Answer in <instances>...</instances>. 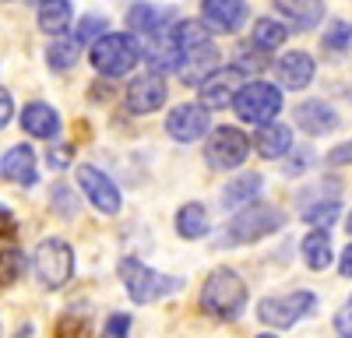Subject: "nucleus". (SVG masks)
<instances>
[{"label":"nucleus","mask_w":352,"mask_h":338,"mask_svg":"<svg viewBox=\"0 0 352 338\" xmlns=\"http://www.w3.org/2000/svg\"><path fill=\"white\" fill-rule=\"evenodd\" d=\"M247 306V282L232 271V268H215L201 286V310L208 317L232 321L240 317Z\"/></svg>","instance_id":"1"},{"label":"nucleus","mask_w":352,"mask_h":338,"mask_svg":"<svg viewBox=\"0 0 352 338\" xmlns=\"http://www.w3.org/2000/svg\"><path fill=\"white\" fill-rule=\"evenodd\" d=\"M141 56H144V49L131 32H109L92 46L88 60H92V67L99 74H106V78H124V74L134 71V64L141 60Z\"/></svg>","instance_id":"2"},{"label":"nucleus","mask_w":352,"mask_h":338,"mask_svg":"<svg viewBox=\"0 0 352 338\" xmlns=\"http://www.w3.org/2000/svg\"><path fill=\"white\" fill-rule=\"evenodd\" d=\"M232 109L243 124H275V117L282 113V89L272 81H247L240 95L232 99Z\"/></svg>","instance_id":"3"},{"label":"nucleus","mask_w":352,"mask_h":338,"mask_svg":"<svg viewBox=\"0 0 352 338\" xmlns=\"http://www.w3.org/2000/svg\"><path fill=\"white\" fill-rule=\"evenodd\" d=\"M285 215L275 208V205H247L240 208L236 215L229 218V229H226V243H257L264 236H272L275 229H282Z\"/></svg>","instance_id":"4"},{"label":"nucleus","mask_w":352,"mask_h":338,"mask_svg":"<svg viewBox=\"0 0 352 338\" xmlns=\"http://www.w3.org/2000/svg\"><path fill=\"white\" fill-rule=\"evenodd\" d=\"M116 271H120V282H124V289H127V296L134 303H155L159 296L176 293L184 286L180 278H166V275L152 271L148 264H141L138 258H124Z\"/></svg>","instance_id":"5"},{"label":"nucleus","mask_w":352,"mask_h":338,"mask_svg":"<svg viewBox=\"0 0 352 338\" xmlns=\"http://www.w3.org/2000/svg\"><path fill=\"white\" fill-rule=\"evenodd\" d=\"M32 264H36V275H39V282L46 289H64L71 282V275H74V250H71L67 240H56V236L43 240L36 247Z\"/></svg>","instance_id":"6"},{"label":"nucleus","mask_w":352,"mask_h":338,"mask_svg":"<svg viewBox=\"0 0 352 338\" xmlns=\"http://www.w3.org/2000/svg\"><path fill=\"white\" fill-rule=\"evenodd\" d=\"M314 306H317V296L300 289V293H289V296H268V300H261L257 303V317H261V324H268L275 331H285V328H292L296 321H303Z\"/></svg>","instance_id":"7"},{"label":"nucleus","mask_w":352,"mask_h":338,"mask_svg":"<svg viewBox=\"0 0 352 338\" xmlns=\"http://www.w3.org/2000/svg\"><path fill=\"white\" fill-rule=\"evenodd\" d=\"M247 152H250V141L236 127H215L204 141V162L212 169H236L247 162Z\"/></svg>","instance_id":"8"},{"label":"nucleus","mask_w":352,"mask_h":338,"mask_svg":"<svg viewBox=\"0 0 352 338\" xmlns=\"http://www.w3.org/2000/svg\"><path fill=\"white\" fill-rule=\"evenodd\" d=\"M166 131L176 141H197L204 134H212L208 106H201V102H180V106H173L169 117H166Z\"/></svg>","instance_id":"9"},{"label":"nucleus","mask_w":352,"mask_h":338,"mask_svg":"<svg viewBox=\"0 0 352 338\" xmlns=\"http://www.w3.org/2000/svg\"><path fill=\"white\" fill-rule=\"evenodd\" d=\"M243 84H247V74H243L236 64L219 67L208 81L201 84V106H208V109H226V106H232V99L240 95Z\"/></svg>","instance_id":"10"},{"label":"nucleus","mask_w":352,"mask_h":338,"mask_svg":"<svg viewBox=\"0 0 352 338\" xmlns=\"http://www.w3.org/2000/svg\"><path fill=\"white\" fill-rule=\"evenodd\" d=\"M78 187L85 190V197L96 205V212L102 215H116L120 212V190L116 183L96 166H78Z\"/></svg>","instance_id":"11"},{"label":"nucleus","mask_w":352,"mask_h":338,"mask_svg":"<svg viewBox=\"0 0 352 338\" xmlns=\"http://www.w3.org/2000/svg\"><path fill=\"white\" fill-rule=\"evenodd\" d=\"M201 21L219 36L240 32L247 21V0H201Z\"/></svg>","instance_id":"12"},{"label":"nucleus","mask_w":352,"mask_h":338,"mask_svg":"<svg viewBox=\"0 0 352 338\" xmlns=\"http://www.w3.org/2000/svg\"><path fill=\"white\" fill-rule=\"evenodd\" d=\"M314 74H317V64H314V56L303 53V49H289L285 56H278V64H275V81H278V89L303 92L307 84L314 81Z\"/></svg>","instance_id":"13"},{"label":"nucleus","mask_w":352,"mask_h":338,"mask_svg":"<svg viewBox=\"0 0 352 338\" xmlns=\"http://www.w3.org/2000/svg\"><path fill=\"white\" fill-rule=\"evenodd\" d=\"M166 81H162V74H155V71H148V74H141V78H134L131 84H127V109L131 113H155L162 102H166Z\"/></svg>","instance_id":"14"},{"label":"nucleus","mask_w":352,"mask_h":338,"mask_svg":"<svg viewBox=\"0 0 352 338\" xmlns=\"http://www.w3.org/2000/svg\"><path fill=\"white\" fill-rule=\"evenodd\" d=\"M215 71H219V49H215L212 43L187 49L184 60H180V67H176V74H180L184 84H204Z\"/></svg>","instance_id":"15"},{"label":"nucleus","mask_w":352,"mask_h":338,"mask_svg":"<svg viewBox=\"0 0 352 338\" xmlns=\"http://www.w3.org/2000/svg\"><path fill=\"white\" fill-rule=\"evenodd\" d=\"M296 124L303 127V134H331L338 127V113L328 106V102H320V99H307L296 106Z\"/></svg>","instance_id":"16"},{"label":"nucleus","mask_w":352,"mask_h":338,"mask_svg":"<svg viewBox=\"0 0 352 338\" xmlns=\"http://www.w3.org/2000/svg\"><path fill=\"white\" fill-rule=\"evenodd\" d=\"M21 127H25V134H32V137L56 141V134H60V117H56V109L50 102H28L21 109Z\"/></svg>","instance_id":"17"},{"label":"nucleus","mask_w":352,"mask_h":338,"mask_svg":"<svg viewBox=\"0 0 352 338\" xmlns=\"http://www.w3.org/2000/svg\"><path fill=\"white\" fill-rule=\"evenodd\" d=\"M0 173L14 187H32L36 183V152L28 145H14L4 155V162H0Z\"/></svg>","instance_id":"18"},{"label":"nucleus","mask_w":352,"mask_h":338,"mask_svg":"<svg viewBox=\"0 0 352 338\" xmlns=\"http://www.w3.org/2000/svg\"><path fill=\"white\" fill-rule=\"evenodd\" d=\"M278 11L292 21L296 32H310L324 21V0H278Z\"/></svg>","instance_id":"19"},{"label":"nucleus","mask_w":352,"mask_h":338,"mask_svg":"<svg viewBox=\"0 0 352 338\" xmlns=\"http://www.w3.org/2000/svg\"><path fill=\"white\" fill-rule=\"evenodd\" d=\"M144 60L152 64V71H155V74H159V71H176V67H180V60H184V49L176 46L173 32L166 28V32L152 36V46L144 49Z\"/></svg>","instance_id":"20"},{"label":"nucleus","mask_w":352,"mask_h":338,"mask_svg":"<svg viewBox=\"0 0 352 338\" xmlns=\"http://www.w3.org/2000/svg\"><path fill=\"white\" fill-rule=\"evenodd\" d=\"M173 18L169 8H159V4H134L127 11V25L131 32H141V36H159L166 32V21Z\"/></svg>","instance_id":"21"},{"label":"nucleus","mask_w":352,"mask_h":338,"mask_svg":"<svg viewBox=\"0 0 352 338\" xmlns=\"http://www.w3.org/2000/svg\"><path fill=\"white\" fill-rule=\"evenodd\" d=\"M254 148L264 155V159H282L289 148H292V131L285 124H264L257 134H254Z\"/></svg>","instance_id":"22"},{"label":"nucleus","mask_w":352,"mask_h":338,"mask_svg":"<svg viewBox=\"0 0 352 338\" xmlns=\"http://www.w3.org/2000/svg\"><path fill=\"white\" fill-rule=\"evenodd\" d=\"M261 187H264L261 173H240L236 180L226 187L222 205H226V208H247V205H254V197L261 194Z\"/></svg>","instance_id":"23"},{"label":"nucleus","mask_w":352,"mask_h":338,"mask_svg":"<svg viewBox=\"0 0 352 338\" xmlns=\"http://www.w3.org/2000/svg\"><path fill=\"white\" fill-rule=\"evenodd\" d=\"M71 0H43L39 4V28L46 36H64L71 28Z\"/></svg>","instance_id":"24"},{"label":"nucleus","mask_w":352,"mask_h":338,"mask_svg":"<svg viewBox=\"0 0 352 338\" xmlns=\"http://www.w3.org/2000/svg\"><path fill=\"white\" fill-rule=\"evenodd\" d=\"M331 233L328 229H314L310 236H303V261L314 271H324L331 264Z\"/></svg>","instance_id":"25"},{"label":"nucleus","mask_w":352,"mask_h":338,"mask_svg":"<svg viewBox=\"0 0 352 338\" xmlns=\"http://www.w3.org/2000/svg\"><path fill=\"white\" fill-rule=\"evenodd\" d=\"M176 233H180L184 240H201L204 233H208V212H204V205L190 201V205H184L180 212H176Z\"/></svg>","instance_id":"26"},{"label":"nucleus","mask_w":352,"mask_h":338,"mask_svg":"<svg viewBox=\"0 0 352 338\" xmlns=\"http://www.w3.org/2000/svg\"><path fill=\"white\" fill-rule=\"evenodd\" d=\"M285 39H289V28H285L282 21H275V18H257V21H254V36H250L254 49L272 53V49H278Z\"/></svg>","instance_id":"27"},{"label":"nucleus","mask_w":352,"mask_h":338,"mask_svg":"<svg viewBox=\"0 0 352 338\" xmlns=\"http://www.w3.org/2000/svg\"><path fill=\"white\" fill-rule=\"evenodd\" d=\"M81 60V43L78 39H64V36H56L46 49V64L53 71H71L74 64Z\"/></svg>","instance_id":"28"},{"label":"nucleus","mask_w":352,"mask_h":338,"mask_svg":"<svg viewBox=\"0 0 352 338\" xmlns=\"http://www.w3.org/2000/svg\"><path fill=\"white\" fill-rule=\"evenodd\" d=\"M169 32H173V39H176V46H180L184 53L187 49H194V46H204V43H212V28L208 25H204V21H176L173 28H169Z\"/></svg>","instance_id":"29"},{"label":"nucleus","mask_w":352,"mask_h":338,"mask_svg":"<svg viewBox=\"0 0 352 338\" xmlns=\"http://www.w3.org/2000/svg\"><path fill=\"white\" fill-rule=\"evenodd\" d=\"M21 268H25L21 250H18L14 243H4V247H0V289H8L11 282L21 275Z\"/></svg>","instance_id":"30"},{"label":"nucleus","mask_w":352,"mask_h":338,"mask_svg":"<svg viewBox=\"0 0 352 338\" xmlns=\"http://www.w3.org/2000/svg\"><path fill=\"white\" fill-rule=\"evenodd\" d=\"M102 36H109V21L106 18H99V14H85L81 21H78V28H74V39L85 46V43H99Z\"/></svg>","instance_id":"31"},{"label":"nucleus","mask_w":352,"mask_h":338,"mask_svg":"<svg viewBox=\"0 0 352 338\" xmlns=\"http://www.w3.org/2000/svg\"><path fill=\"white\" fill-rule=\"evenodd\" d=\"M50 208L60 215V218H74V215H78V194H74L67 183L50 187Z\"/></svg>","instance_id":"32"},{"label":"nucleus","mask_w":352,"mask_h":338,"mask_svg":"<svg viewBox=\"0 0 352 338\" xmlns=\"http://www.w3.org/2000/svg\"><path fill=\"white\" fill-rule=\"evenodd\" d=\"M338 218V201H310L303 205V222H310L314 229H324Z\"/></svg>","instance_id":"33"},{"label":"nucleus","mask_w":352,"mask_h":338,"mask_svg":"<svg viewBox=\"0 0 352 338\" xmlns=\"http://www.w3.org/2000/svg\"><path fill=\"white\" fill-rule=\"evenodd\" d=\"M352 46V25L349 21H331V28L324 32V49H335V53H342V49H349Z\"/></svg>","instance_id":"34"},{"label":"nucleus","mask_w":352,"mask_h":338,"mask_svg":"<svg viewBox=\"0 0 352 338\" xmlns=\"http://www.w3.org/2000/svg\"><path fill=\"white\" fill-rule=\"evenodd\" d=\"M127 335H131V317L127 314H113V317H106L99 338H127Z\"/></svg>","instance_id":"35"},{"label":"nucleus","mask_w":352,"mask_h":338,"mask_svg":"<svg viewBox=\"0 0 352 338\" xmlns=\"http://www.w3.org/2000/svg\"><path fill=\"white\" fill-rule=\"evenodd\" d=\"M71 155H74L71 145H53V148L46 152V162H50L53 169H67V166H71Z\"/></svg>","instance_id":"36"},{"label":"nucleus","mask_w":352,"mask_h":338,"mask_svg":"<svg viewBox=\"0 0 352 338\" xmlns=\"http://www.w3.org/2000/svg\"><path fill=\"white\" fill-rule=\"evenodd\" d=\"M335 331H338L342 338H352V296H349V303L335 314Z\"/></svg>","instance_id":"37"},{"label":"nucleus","mask_w":352,"mask_h":338,"mask_svg":"<svg viewBox=\"0 0 352 338\" xmlns=\"http://www.w3.org/2000/svg\"><path fill=\"white\" fill-rule=\"evenodd\" d=\"M310 159H314V152H310V148H303V152H292V159H289V166H285V173H289V177H300V173H307Z\"/></svg>","instance_id":"38"},{"label":"nucleus","mask_w":352,"mask_h":338,"mask_svg":"<svg viewBox=\"0 0 352 338\" xmlns=\"http://www.w3.org/2000/svg\"><path fill=\"white\" fill-rule=\"evenodd\" d=\"M56 338H85V324L74 321V317H64L56 324Z\"/></svg>","instance_id":"39"},{"label":"nucleus","mask_w":352,"mask_h":338,"mask_svg":"<svg viewBox=\"0 0 352 338\" xmlns=\"http://www.w3.org/2000/svg\"><path fill=\"white\" fill-rule=\"evenodd\" d=\"M328 162H331V166H352V141H342L338 148H331Z\"/></svg>","instance_id":"40"},{"label":"nucleus","mask_w":352,"mask_h":338,"mask_svg":"<svg viewBox=\"0 0 352 338\" xmlns=\"http://www.w3.org/2000/svg\"><path fill=\"white\" fill-rule=\"evenodd\" d=\"M14 117V102H11V92L8 89H0V131H4Z\"/></svg>","instance_id":"41"},{"label":"nucleus","mask_w":352,"mask_h":338,"mask_svg":"<svg viewBox=\"0 0 352 338\" xmlns=\"http://www.w3.org/2000/svg\"><path fill=\"white\" fill-rule=\"evenodd\" d=\"M18 233V222H14V215L0 205V236H14Z\"/></svg>","instance_id":"42"},{"label":"nucleus","mask_w":352,"mask_h":338,"mask_svg":"<svg viewBox=\"0 0 352 338\" xmlns=\"http://www.w3.org/2000/svg\"><path fill=\"white\" fill-rule=\"evenodd\" d=\"M342 275L345 278H352V243L345 247V254H342Z\"/></svg>","instance_id":"43"},{"label":"nucleus","mask_w":352,"mask_h":338,"mask_svg":"<svg viewBox=\"0 0 352 338\" xmlns=\"http://www.w3.org/2000/svg\"><path fill=\"white\" fill-rule=\"evenodd\" d=\"M14 338H32V328H28V324H25V328H18V331H14Z\"/></svg>","instance_id":"44"},{"label":"nucleus","mask_w":352,"mask_h":338,"mask_svg":"<svg viewBox=\"0 0 352 338\" xmlns=\"http://www.w3.org/2000/svg\"><path fill=\"white\" fill-rule=\"evenodd\" d=\"M345 229L352 233V212H349V218H345Z\"/></svg>","instance_id":"45"},{"label":"nucleus","mask_w":352,"mask_h":338,"mask_svg":"<svg viewBox=\"0 0 352 338\" xmlns=\"http://www.w3.org/2000/svg\"><path fill=\"white\" fill-rule=\"evenodd\" d=\"M257 338H275V335H257Z\"/></svg>","instance_id":"46"},{"label":"nucleus","mask_w":352,"mask_h":338,"mask_svg":"<svg viewBox=\"0 0 352 338\" xmlns=\"http://www.w3.org/2000/svg\"><path fill=\"white\" fill-rule=\"evenodd\" d=\"M36 4H43V0H36Z\"/></svg>","instance_id":"47"}]
</instances>
